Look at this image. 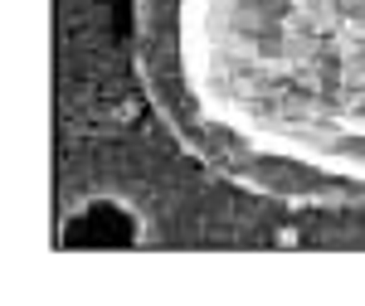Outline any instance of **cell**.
Returning a JSON list of instances; mask_svg holds the SVG:
<instances>
[{
  "mask_svg": "<svg viewBox=\"0 0 365 306\" xmlns=\"http://www.w3.org/2000/svg\"><path fill=\"white\" fill-rule=\"evenodd\" d=\"M132 233H137V223L117 204H88L83 214L68 223L73 248H122V243H132Z\"/></svg>",
  "mask_w": 365,
  "mask_h": 306,
  "instance_id": "1",
  "label": "cell"
}]
</instances>
